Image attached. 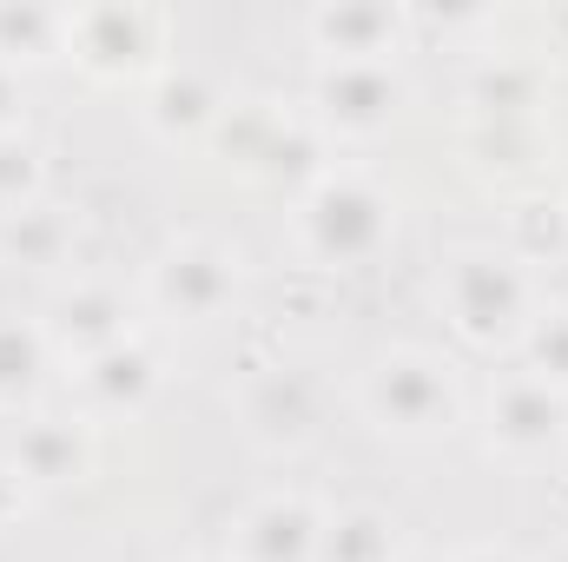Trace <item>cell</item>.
<instances>
[{
	"label": "cell",
	"instance_id": "cell-1",
	"mask_svg": "<svg viewBox=\"0 0 568 562\" xmlns=\"http://www.w3.org/2000/svg\"><path fill=\"white\" fill-rule=\"evenodd\" d=\"M371 404H377V418L404 423V430H424V423L449 418V384L436 378V364H424V358H397V364L377 371Z\"/></svg>",
	"mask_w": 568,
	"mask_h": 562
},
{
	"label": "cell",
	"instance_id": "cell-2",
	"mask_svg": "<svg viewBox=\"0 0 568 562\" xmlns=\"http://www.w3.org/2000/svg\"><path fill=\"white\" fill-rule=\"evenodd\" d=\"M456 318L469 324V331H496V324H509L516 318V284L509 272L496 265V259H463V272H456Z\"/></svg>",
	"mask_w": 568,
	"mask_h": 562
},
{
	"label": "cell",
	"instance_id": "cell-3",
	"mask_svg": "<svg viewBox=\"0 0 568 562\" xmlns=\"http://www.w3.org/2000/svg\"><path fill=\"white\" fill-rule=\"evenodd\" d=\"M496 423H503L509 443H549L556 423H562V404H556V391H542V384H516V391L496 404Z\"/></svg>",
	"mask_w": 568,
	"mask_h": 562
},
{
	"label": "cell",
	"instance_id": "cell-4",
	"mask_svg": "<svg viewBox=\"0 0 568 562\" xmlns=\"http://www.w3.org/2000/svg\"><path fill=\"white\" fill-rule=\"evenodd\" d=\"M304 543H311V516H304L297 503L258 510V516H252V536H245L252 562H291V556H304Z\"/></svg>",
	"mask_w": 568,
	"mask_h": 562
},
{
	"label": "cell",
	"instance_id": "cell-5",
	"mask_svg": "<svg viewBox=\"0 0 568 562\" xmlns=\"http://www.w3.org/2000/svg\"><path fill=\"white\" fill-rule=\"evenodd\" d=\"M371 212H377L371 199H351V192L337 199V192H331V199L317 205L324 245H331V252H357V245H371V232H377V219H371Z\"/></svg>",
	"mask_w": 568,
	"mask_h": 562
},
{
	"label": "cell",
	"instance_id": "cell-6",
	"mask_svg": "<svg viewBox=\"0 0 568 562\" xmlns=\"http://www.w3.org/2000/svg\"><path fill=\"white\" fill-rule=\"evenodd\" d=\"M225 291V272H219V259L212 252H185V259H172L165 265V298H179V304H212Z\"/></svg>",
	"mask_w": 568,
	"mask_h": 562
},
{
	"label": "cell",
	"instance_id": "cell-7",
	"mask_svg": "<svg viewBox=\"0 0 568 562\" xmlns=\"http://www.w3.org/2000/svg\"><path fill=\"white\" fill-rule=\"evenodd\" d=\"M384 550H390V536H384L377 516H351V523L331 536V562H377Z\"/></svg>",
	"mask_w": 568,
	"mask_h": 562
},
{
	"label": "cell",
	"instance_id": "cell-8",
	"mask_svg": "<svg viewBox=\"0 0 568 562\" xmlns=\"http://www.w3.org/2000/svg\"><path fill=\"white\" fill-rule=\"evenodd\" d=\"M145 384V358L140 351H106L100 364H93V391H106V398H133Z\"/></svg>",
	"mask_w": 568,
	"mask_h": 562
},
{
	"label": "cell",
	"instance_id": "cell-9",
	"mask_svg": "<svg viewBox=\"0 0 568 562\" xmlns=\"http://www.w3.org/2000/svg\"><path fill=\"white\" fill-rule=\"evenodd\" d=\"M73 456H80V450H73V436H60V430H40V436L27 443V476H60Z\"/></svg>",
	"mask_w": 568,
	"mask_h": 562
},
{
	"label": "cell",
	"instance_id": "cell-10",
	"mask_svg": "<svg viewBox=\"0 0 568 562\" xmlns=\"http://www.w3.org/2000/svg\"><path fill=\"white\" fill-rule=\"evenodd\" d=\"M27 371H33V344L20 331H0V391L27 384Z\"/></svg>",
	"mask_w": 568,
	"mask_h": 562
},
{
	"label": "cell",
	"instance_id": "cell-11",
	"mask_svg": "<svg viewBox=\"0 0 568 562\" xmlns=\"http://www.w3.org/2000/svg\"><path fill=\"white\" fill-rule=\"evenodd\" d=\"M542 364H549L556 378H568V318H556V324L542 331Z\"/></svg>",
	"mask_w": 568,
	"mask_h": 562
},
{
	"label": "cell",
	"instance_id": "cell-12",
	"mask_svg": "<svg viewBox=\"0 0 568 562\" xmlns=\"http://www.w3.org/2000/svg\"><path fill=\"white\" fill-rule=\"evenodd\" d=\"M7 503H13V490H7V476H0V510H7Z\"/></svg>",
	"mask_w": 568,
	"mask_h": 562
},
{
	"label": "cell",
	"instance_id": "cell-13",
	"mask_svg": "<svg viewBox=\"0 0 568 562\" xmlns=\"http://www.w3.org/2000/svg\"><path fill=\"white\" fill-rule=\"evenodd\" d=\"M469 562H496V556H469Z\"/></svg>",
	"mask_w": 568,
	"mask_h": 562
}]
</instances>
